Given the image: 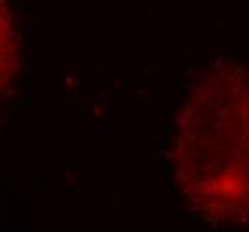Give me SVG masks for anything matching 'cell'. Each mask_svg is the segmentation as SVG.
<instances>
[{"instance_id":"obj_1","label":"cell","mask_w":249,"mask_h":232,"mask_svg":"<svg viewBox=\"0 0 249 232\" xmlns=\"http://www.w3.org/2000/svg\"><path fill=\"white\" fill-rule=\"evenodd\" d=\"M176 179L183 197L217 223L249 221V72L219 62L190 88L176 122Z\"/></svg>"},{"instance_id":"obj_2","label":"cell","mask_w":249,"mask_h":232,"mask_svg":"<svg viewBox=\"0 0 249 232\" xmlns=\"http://www.w3.org/2000/svg\"><path fill=\"white\" fill-rule=\"evenodd\" d=\"M20 64V40L7 0H0V95L11 84Z\"/></svg>"}]
</instances>
